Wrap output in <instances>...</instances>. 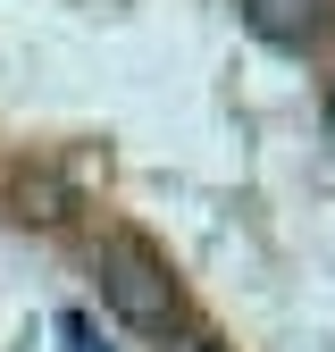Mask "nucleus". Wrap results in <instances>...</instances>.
Returning a JSON list of instances; mask_svg holds the SVG:
<instances>
[{
	"label": "nucleus",
	"instance_id": "1",
	"mask_svg": "<svg viewBox=\"0 0 335 352\" xmlns=\"http://www.w3.org/2000/svg\"><path fill=\"white\" fill-rule=\"evenodd\" d=\"M93 277H101V302L126 327H143V336L176 327V277H168V260L143 235H101L93 243Z\"/></svg>",
	"mask_w": 335,
	"mask_h": 352
},
{
	"label": "nucleus",
	"instance_id": "2",
	"mask_svg": "<svg viewBox=\"0 0 335 352\" xmlns=\"http://www.w3.org/2000/svg\"><path fill=\"white\" fill-rule=\"evenodd\" d=\"M251 42H268V51H310L319 25H327V0H235Z\"/></svg>",
	"mask_w": 335,
	"mask_h": 352
},
{
	"label": "nucleus",
	"instance_id": "3",
	"mask_svg": "<svg viewBox=\"0 0 335 352\" xmlns=\"http://www.w3.org/2000/svg\"><path fill=\"white\" fill-rule=\"evenodd\" d=\"M59 344H67V352H109V344H101V327L84 319V311H67V319H59Z\"/></svg>",
	"mask_w": 335,
	"mask_h": 352
},
{
	"label": "nucleus",
	"instance_id": "4",
	"mask_svg": "<svg viewBox=\"0 0 335 352\" xmlns=\"http://www.w3.org/2000/svg\"><path fill=\"white\" fill-rule=\"evenodd\" d=\"M159 352H218V336H201V327H185V336H176V327H168V344H159Z\"/></svg>",
	"mask_w": 335,
	"mask_h": 352
},
{
	"label": "nucleus",
	"instance_id": "5",
	"mask_svg": "<svg viewBox=\"0 0 335 352\" xmlns=\"http://www.w3.org/2000/svg\"><path fill=\"white\" fill-rule=\"evenodd\" d=\"M327 135H335V76H327Z\"/></svg>",
	"mask_w": 335,
	"mask_h": 352
}]
</instances>
